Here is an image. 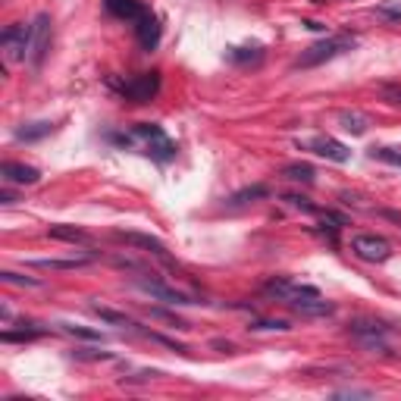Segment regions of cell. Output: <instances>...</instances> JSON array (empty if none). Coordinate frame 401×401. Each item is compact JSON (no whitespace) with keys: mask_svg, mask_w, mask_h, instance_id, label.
<instances>
[{"mask_svg":"<svg viewBox=\"0 0 401 401\" xmlns=\"http://www.w3.org/2000/svg\"><path fill=\"white\" fill-rule=\"evenodd\" d=\"M357 38L354 35H326L323 41H317V45H310L308 50H304L301 57H298L295 66L298 69H310V66H320V63L326 60H335V57L348 54V50H354Z\"/></svg>","mask_w":401,"mask_h":401,"instance_id":"6da1fadb","label":"cell"},{"mask_svg":"<svg viewBox=\"0 0 401 401\" xmlns=\"http://www.w3.org/2000/svg\"><path fill=\"white\" fill-rule=\"evenodd\" d=\"M264 291H267V295H273L276 301L289 304V308H295V304L308 301V298H320V289H317V286H308V282H295L291 276H273V279H267Z\"/></svg>","mask_w":401,"mask_h":401,"instance_id":"7a4b0ae2","label":"cell"},{"mask_svg":"<svg viewBox=\"0 0 401 401\" xmlns=\"http://www.w3.org/2000/svg\"><path fill=\"white\" fill-rule=\"evenodd\" d=\"M110 85L126 100H132V104H148V100H154L157 91H160V72L151 69V72H141V76H135V79H126V82H116L113 79Z\"/></svg>","mask_w":401,"mask_h":401,"instance_id":"3957f363","label":"cell"},{"mask_svg":"<svg viewBox=\"0 0 401 401\" xmlns=\"http://www.w3.org/2000/svg\"><path fill=\"white\" fill-rule=\"evenodd\" d=\"M348 332L354 335L357 342H361L367 351H379V354H389V345H385V335L392 330L385 323H379V320H370V317H357L348 323Z\"/></svg>","mask_w":401,"mask_h":401,"instance_id":"277c9868","label":"cell"},{"mask_svg":"<svg viewBox=\"0 0 401 401\" xmlns=\"http://www.w3.org/2000/svg\"><path fill=\"white\" fill-rule=\"evenodd\" d=\"M351 251L361 260H367V264H383V260L392 257L389 238L376 236V232H361V236H354L351 238Z\"/></svg>","mask_w":401,"mask_h":401,"instance_id":"5b68a950","label":"cell"},{"mask_svg":"<svg viewBox=\"0 0 401 401\" xmlns=\"http://www.w3.org/2000/svg\"><path fill=\"white\" fill-rule=\"evenodd\" d=\"M28 38H32V25L13 23V25H6V28H4V35H0V45H4L6 63L28 60Z\"/></svg>","mask_w":401,"mask_h":401,"instance_id":"8992f818","label":"cell"},{"mask_svg":"<svg viewBox=\"0 0 401 401\" xmlns=\"http://www.w3.org/2000/svg\"><path fill=\"white\" fill-rule=\"evenodd\" d=\"M50 16L47 13H38L35 16V23H32V38H28V63L32 66H41L45 63V57H47V50H50Z\"/></svg>","mask_w":401,"mask_h":401,"instance_id":"52a82bcc","label":"cell"},{"mask_svg":"<svg viewBox=\"0 0 401 401\" xmlns=\"http://www.w3.org/2000/svg\"><path fill=\"white\" fill-rule=\"evenodd\" d=\"M298 148L310 151V154H317V157L332 160V163H348V160H351V151H348L342 141L330 138V135H317V138H310V141H301Z\"/></svg>","mask_w":401,"mask_h":401,"instance_id":"ba28073f","label":"cell"},{"mask_svg":"<svg viewBox=\"0 0 401 401\" xmlns=\"http://www.w3.org/2000/svg\"><path fill=\"white\" fill-rule=\"evenodd\" d=\"M135 286L144 291V295H151L154 301H163V304H198L192 295H185V291H179V289H173V286H166V282H160V279H135Z\"/></svg>","mask_w":401,"mask_h":401,"instance_id":"9c48e42d","label":"cell"},{"mask_svg":"<svg viewBox=\"0 0 401 401\" xmlns=\"http://www.w3.org/2000/svg\"><path fill=\"white\" fill-rule=\"evenodd\" d=\"M135 38H138V45H141V50H157L160 38H163V25H160L157 13L148 10L141 19H138L135 23Z\"/></svg>","mask_w":401,"mask_h":401,"instance_id":"30bf717a","label":"cell"},{"mask_svg":"<svg viewBox=\"0 0 401 401\" xmlns=\"http://www.w3.org/2000/svg\"><path fill=\"white\" fill-rule=\"evenodd\" d=\"M0 176H4V182H13V185H35V182L41 179V173L35 170V166L16 163V160H6V163L0 166Z\"/></svg>","mask_w":401,"mask_h":401,"instance_id":"8fae6325","label":"cell"},{"mask_svg":"<svg viewBox=\"0 0 401 401\" xmlns=\"http://www.w3.org/2000/svg\"><path fill=\"white\" fill-rule=\"evenodd\" d=\"M116 238L120 242H126V245H135V248H141V251H148V254H154V257H163L166 260V245L160 242V238L154 236H144V232H116Z\"/></svg>","mask_w":401,"mask_h":401,"instance_id":"7c38bea8","label":"cell"},{"mask_svg":"<svg viewBox=\"0 0 401 401\" xmlns=\"http://www.w3.org/2000/svg\"><path fill=\"white\" fill-rule=\"evenodd\" d=\"M144 154L154 157L157 163H170V160H176L179 148H176V141H173V138H166V132H163V135H154V138H148V141H144Z\"/></svg>","mask_w":401,"mask_h":401,"instance_id":"4fadbf2b","label":"cell"},{"mask_svg":"<svg viewBox=\"0 0 401 401\" xmlns=\"http://www.w3.org/2000/svg\"><path fill=\"white\" fill-rule=\"evenodd\" d=\"M107 13H113L116 19H126V23H138V19L148 13V6L141 0H104Z\"/></svg>","mask_w":401,"mask_h":401,"instance_id":"5bb4252c","label":"cell"},{"mask_svg":"<svg viewBox=\"0 0 401 401\" xmlns=\"http://www.w3.org/2000/svg\"><path fill=\"white\" fill-rule=\"evenodd\" d=\"M339 122H342V129H345V132H351V135H364L370 129V116L361 113V110H342L339 113Z\"/></svg>","mask_w":401,"mask_h":401,"instance_id":"9a60e30c","label":"cell"},{"mask_svg":"<svg viewBox=\"0 0 401 401\" xmlns=\"http://www.w3.org/2000/svg\"><path fill=\"white\" fill-rule=\"evenodd\" d=\"M41 335H47V326L23 323V330H4L0 339H4V342H32V339H41Z\"/></svg>","mask_w":401,"mask_h":401,"instance_id":"2e32d148","label":"cell"},{"mask_svg":"<svg viewBox=\"0 0 401 401\" xmlns=\"http://www.w3.org/2000/svg\"><path fill=\"white\" fill-rule=\"evenodd\" d=\"M47 236H50V238H57V242H69V245H76V242H88V232L76 229V226H63V223L50 226Z\"/></svg>","mask_w":401,"mask_h":401,"instance_id":"e0dca14e","label":"cell"},{"mask_svg":"<svg viewBox=\"0 0 401 401\" xmlns=\"http://www.w3.org/2000/svg\"><path fill=\"white\" fill-rule=\"evenodd\" d=\"M267 194H269L267 185H251V188H242V192H236L226 204H229V207H242V204H254V201L267 198Z\"/></svg>","mask_w":401,"mask_h":401,"instance_id":"ac0fdd59","label":"cell"},{"mask_svg":"<svg viewBox=\"0 0 401 401\" xmlns=\"http://www.w3.org/2000/svg\"><path fill=\"white\" fill-rule=\"evenodd\" d=\"M54 122H28V126L16 129V141H38V138H45L54 132Z\"/></svg>","mask_w":401,"mask_h":401,"instance_id":"d6986e66","label":"cell"},{"mask_svg":"<svg viewBox=\"0 0 401 401\" xmlns=\"http://www.w3.org/2000/svg\"><path fill=\"white\" fill-rule=\"evenodd\" d=\"M282 176H286L289 182H313V176H317V170H313L310 163H289V166H282Z\"/></svg>","mask_w":401,"mask_h":401,"instance_id":"ffe728a7","label":"cell"},{"mask_svg":"<svg viewBox=\"0 0 401 401\" xmlns=\"http://www.w3.org/2000/svg\"><path fill=\"white\" fill-rule=\"evenodd\" d=\"M88 264V257H72V260H57V257H45V260H32V267L38 269H79Z\"/></svg>","mask_w":401,"mask_h":401,"instance_id":"44dd1931","label":"cell"},{"mask_svg":"<svg viewBox=\"0 0 401 401\" xmlns=\"http://www.w3.org/2000/svg\"><path fill=\"white\" fill-rule=\"evenodd\" d=\"M91 310L98 313L104 323H110V326H135L132 320L126 317V313H120V310H113V308H104V304H91Z\"/></svg>","mask_w":401,"mask_h":401,"instance_id":"7402d4cb","label":"cell"},{"mask_svg":"<svg viewBox=\"0 0 401 401\" xmlns=\"http://www.w3.org/2000/svg\"><path fill=\"white\" fill-rule=\"evenodd\" d=\"M226 57H229L232 63H257L260 57H264V47H229Z\"/></svg>","mask_w":401,"mask_h":401,"instance_id":"603a6c76","label":"cell"},{"mask_svg":"<svg viewBox=\"0 0 401 401\" xmlns=\"http://www.w3.org/2000/svg\"><path fill=\"white\" fill-rule=\"evenodd\" d=\"M376 13L383 19H389V23H401V0H383L376 6Z\"/></svg>","mask_w":401,"mask_h":401,"instance_id":"cb8c5ba5","label":"cell"},{"mask_svg":"<svg viewBox=\"0 0 401 401\" xmlns=\"http://www.w3.org/2000/svg\"><path fill=\"white\" fill-rule=\"evenodd\" d=\"M370 157L383 160V163H389V166H401V151L398 148H370Z\"/></svg>","mask_w":401,"mask_h":401,"instance_id":"d4e9b609","label":"cell"},{"mask_svg":"<svg viewBox=\"0 0 401 401\" xmlns=\"http://www.w3.org/2000/svg\"><path fill=\"white\" fill-rule=\"evenodd\" d=\"M0 279L10 282V286H28V289H38L41 279H32V276H23V273H13V269H4L0 273Z\"/></svg>","mask_w":401,"mask_h":401,"instance_id":"484cf974","label":"cell"},{"mask_svg":"<svg viewBox=\"0 0 401 401\" xmlns=\"http://www.w3.org/2000/svg\"><path fill=\"white\" fill-rule=\"evenodd\" d=\"M379 94H383L385 104L401 107V82H383L379 85Z\"/></svg>","mask_w":401,"mask_h":401,"instance_id":"4316f807","label":"cell"},{"mask_svg":"<svg viewBox=\"0 0 401 401\" xmlns=\"http://www.w3.org/2000/svg\"><path fill=\"white\" fill-rule=\"evenodd\" d=\"M282 201H286L289 207H295V210H304V214H320L317 204H310V198H304V194H286Z\"/></svg>","mask_w":401,"mask_h":401,"instance_id":"83f0119b","label":"cell"},{"mask_svg":"<svg viewBox=\"0 0 401 401\" xmlns=\"http://www.w3.org/2000/svg\"><path fill=\"white\" fill-rule=\"evenodd\" d=\"M251 330H254V332H267V330H279V332H286V330H289V323H282V320H254Z\"/></svg>","mask_w":401,"mask_h":401,"instance_id":"f1b7e54d","label":"cell"},{"mask_svg":"<svg viewBox=\"0 0 401 401\" xmlns=\"http://www.w3.org/2000/svg\"><path fill=\"white\" fill-rule=\"evenodd\" d=\"M63 330L72 332V335H79V339H91V342H98L100 339V332H94V330H85V326H72V323H63Z\"/></svg>","mask_w":401,"mask_h":401,"instance_id":"f546056e","label":"cell"},{"mask_svg":"<svg viewBox=\"0 0 401 401\" xmlns=\"http://www.w3.org/2000/svg\"><path fill=\"white\" fill-rule=\"evenodd\" d=\"M373 392L370 389H339L335 392V398H370Z\"/></svg>","mask_w":401,"mask_h":401,"instance_id":"4dcf8cb0","label":"cell"},{"mask_svg":"<svg viewBox=\"0 0 401 401\" xmlns=\"http://www.w3.org/2000/svg\"><path fill=\"white\" fill-rule=\"evenodd\" d=\"M0 204H16V194H13L10 188H4V192H0Z\"/></svg>","mask_w":401,"mask_h":401,"instance_id":"1f68e13d","label":"cell"},{"mask_svg":"<svg viewBox=\"0 0 401 401\" xmlns=\"http://www.w3.org/2000/svg\"><path fill=\"white\" fill-rule=\"evenodd\" d=\"M304 28H310V32H326V25H323V23H313V19H308V23H304Z\"/></svg>","mask_w":401,"mask_h":401,"instance_id":"d6a6232c","label":"cell"}]
</instances>
